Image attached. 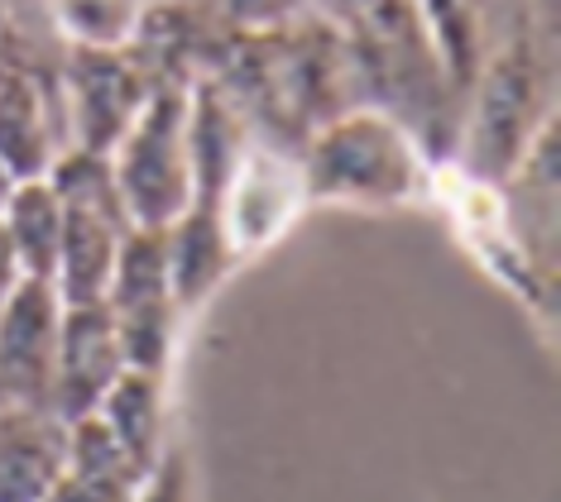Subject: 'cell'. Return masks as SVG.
<instances>
[{
    "label": "cell",
    "instance_id": "obj_1",
    "mask_svg": "<svg viewBox=\"0 0 561 502\" xmlns=\"http://www.w3.org/2000/svg\"><path fill=\"white\" fill-rule=\"evenodd\" d=\"M121 211L130 230H169L193 206V163H187V92L154 86L135 125L111 149Z\"/></svg>",
    "mask_w": 561,
    "mask_h": 502
},
{
    "label": "cell",
    "instance_id": "obj_14",
    "mask_svg": "<svg viewBox=\"0 0 561 502\" xmlns=\"http://www.w3.org/2000/svg\"><path fill=\"white\" fill-rule=\"evenodd\" d=\"M54 153H48V125L34 86L24 77L0 82V173L15 183H34L48 173Z\"/></svg>",
    "mask_w": 561,
    "mask_h": 502
},
{
    "label": "cell",
    "instance_id": "obj_15",
    "mask_svg": "<svg viewBox=\"0 0 561 502\" xmlns=\"http://www.w3.org/2000/svg\"><path fill=\"white\" fill-rule=\"evenodd\" d=\"M149 0H54L58 30L72 48H130Z\"/></svg>",
    "mask_w": 561,
    "mask_h": 502
},
{
    "label": "cell",
    "instance_id": "obj_2",
    "mask_svg": "<svg viewBox=\"0 0 561 502\" xmlns=\"http://www.w3.org/2000/svg\"><path fill=\"white\" fill-rule=\"evenodd\" d=\"M302 177H308V197L322 201H408L427 183L417 149L408 135L385 115H336L317 130L308 159H302Z\"/></svg>",
    "mask_w": 561,
    "mask_h": 502
},
{
    "label": "cell",
    "instance_id": "obj_17",
    "mask_svg": "<svg viewBox=\"0 0 561 502\" xmlns=\"http://www.w3.org/2000/svg\"><path fill=\"white\" fill-rule=\"evenodd\" d=\"M135 502H187V469H183V455H159V465L145 474L139 483V498Z\"/></svg>",
    "mask_w": 561,
    "mask_h": 502
},
{
    "label": "cell",
    "instance_id": "obj_5",
    "mask_svg": "<svg viewBox=\"0 0 561 502\" xmlns=\"http://www.w3.org/2000/svg\"><path fill=\"white\" fill-rule=\"evenodd\" d=\"M68 86H72V130L78 149L87 153H111L121 135L135 125L145 110L149 72L130 58V48H72L68 62Z\"/></svg>",
    "mask_w": 561,
    "mask_h": 502
},
{
    "label": "cell",
    "instance_id": "obj_11",
    "mask_svg": "<svg viewBox=\"0 0 561 502\" xmlns=\"http://www.w3.org/2000/svg\"><path fill=\"white\" fill-rule=\"evenodd\" d=\"M231 244H226L216 206H187L178 221L163 230V264H169V297L173 306H193L221 282L231 268Z\"/></svg>",
    "mask_w": 561,
    "mask_h": 502
},
{
    "label": "cell",
    "instance_id": "obj_13",
    "mask_svg": "<svg viewBox=\"0 0 561 502\" xmlns=\"http://www.w3.org/2000/svg\"><path fill=\"white\" fill-rule=\"evenodd\" d=\"M96 417L116 435V445L135 459L139 469L159 465V431H163V397H159V373L125 369L106 397L96 402Z\"/></svg>",
    "mask_w": 561,
    "mask_h": 502
},
{
    "label": "cell",
    "instance_id": "obj_12",
    "mask_svg": "<svg viewBox=\"0 0 561 502\" xmlns=\"http://www.w3.org/2000/svg\"><path fill=\"white\" fill-rule=\"evenodd\" d=\"M0 225L10 235V249L20 259L24 278H48L58 273V244H62V201L58 191L34 177V183L10 187V197L0 201Z\"/></svg>",
    "mask_w": 561,
    "mask_h": 502
},
{
    "label": "cell",
    "instance_id": "obj_10",
    "mask_svg": "<svg viewBox=\"0 0 561 502\" xmlns=\"http://www.w3.org/2000/svg\"><path fill=\"white\" fill-rule=\"evenodd\" d=\"M139 483H145V469L125 455L106 421L92 411V417L72 421L68 469L44 502H135Z\"/></svg>",
    "mask_w": 561,
    "mask_h": 502
},
{
    "label": "cell",
    "instance_id": "obj_4",
    "mask_svg": "<svg viewBox=\"0 0 561 502\" xmlns=\"http://www.w3.org/2000/svg\"><path fill=\"white\" fill-rule=\"evenodd\" d=\"M62 302L48 278H20L0 306V407H48Z\"/></svg>",
    "mask_w": 561,
    "mask_h": 502
},
{
    "label": "cell",
    "instance_id": "obj_20",
    "mask_svg": "<svg viewBox=\"0 0 561 502\" xmlns=\"http://www.w3.org/2000/svg\"><path fill=\"white\" fill-rule=\"evenodd\" d=\"M5 197H10V177L0 173V201H5Z\"/></svg>",
    "mask_w": 561,
    "mask_h": 502
},
{
    "label": "cell",
    "instance_id": "obj_16",
    "mask_svg": "<svg viewBox=\"0 0 561 502\" xmlns=\"http://www.w3.org/2000/svg\"><path fill=\"white\" fill-rule=\"evenodd\" d=\"M413 5H417V20L427 24L432 48H437V58L446 62L451 82H470V77H476V62H480L470 0H413Z\"/></svg>",
    "mask_w": 561,
    "mask_h": 502
},
{
    "label": "cell",
    "instance_id": "obj_3",
    "mask_svg": "<svg viewBox=\"0 0 561 502\" xmlns=\"http://www.w3.org/2000/svg\"><path fill=\"white\" fill-rule=\"evenodd\" d=\"M308 201V177L293 153L278 149H250L240 153L231 183H226L216 215H221L226 244L231 254H254L270 240L284 235V225L298 215V206Z\"/></svg>",
    "mask_w": 561,
    "mask_h": 502
},
{
    "label": "cell",
    "instance_id": "obj_9",
    "mask_svg": "<svg viewBox=\"0 0 561 502\" xmlns=\"http://www.w3.org/2000/svg\"><path fill=\"white\" fill-rule=\"evenodd\" d=\"M125 230H130V221L116 211L62 201V244H58V273H54V292L62 306L106 302V282H111V268H116V249Z\"/></svg>",
    "mask_w": 561,
    "mask_h": 502
},
{
    "label": "cell",
    "instance_id": "obj_7",
    "mask_svg": "<svg viewBox=\"0 0 561 502\" xmlns=\"http://www.w3.org/2000/svg\"><path fill=\"white\" fill-rule=\"evenodd\" d=\"M72 427L54 407H0V502H44L68 469Z\"/></svg>",
    "mask_w": 561,
    "mask_h": 502
},
{
    "label": "cell",
    "instance_id": "obj_18",
    "mask_svg": "<svg viewBox=\"0 0 561 502\" xmlns=\"http://www.w3.org/2000/svg\"><path fill=\"white\" fill-rule=\"evenodd\" d=\"M298 5L302 0H221L226 20H231L236 30H250V34L270 30V24H284Z\"/></svg>",
    "mask_w": 561,
    "mask_h": 502
},
{
    "label": "cell",
    "instance_id": "obj_6",
    "mask_svg": "<svg viewBox=\"0 0 561 502\" xmlns=\"http://www.w3.org/2000/svg\"><path fill=\"white\" fill-rule=\"evenodd\" d=\"M121 373H125V354H121L111 306L106 302L62 306L58 354H54V397H48V407L72 427V421L92 417L96 402L106 397V388Z\"/></svg>",
    "mask_w": 561,
    "mask_h": 502
},
{
    "label": "cell",
    "instance_id": "obj_19",
    "mask_svg": "<svg viewBox=\"0 0 561 502\" xmlns=\"http://www.w3.org/2000/svg\"><path fill=\"white\" fill-rule=\"evenodd\" d=\"M20 259H15V249H10V235H5V225H0V306H5V297L20 288Z\"/></svg>",
    "mask_w": 561,
    "mask_h": 502
},
{
    "label": "cell",
    "instance_id": "obj_8",
    "mask_svg": "<svg viewBox=\"0 0 561 502\" xmlns=\"http://www.w3.org/2000/svg\"><path fill=\"white\" fill-rule=\"evenodd\" d=\"M533 115H538V62L523 44L494 62L490 82H484L480 120H476V173L500 177L514 167L523 139L533 135Z\"/></svg>",
    "mask_w": 561,
    "mask_h": 502
}]
</instances>
